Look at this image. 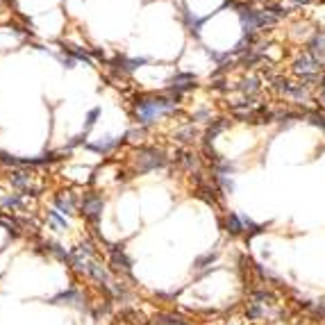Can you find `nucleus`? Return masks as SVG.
Returning a JSON list of instances; mask_svg holds the SVG:
<instances>
[{"instance_id":"1","label":"nucleus","mask_w":325,"mask_h":325,"mask_svg":"<svg viewBox=\"0 0 325 325\" xmlns=\"http://www.w3.org/2000/svg\"><path fill=\"white\" fill-rule=\"evenodd\" d=\"M173 107H175V103H171V100H141L137 107V118L141 123H153L159 114L168 112Z\"/></svg>"},{"instance_id":"2","label":"nucleus","mask_w":325,"mask_h":325,"mask_svg":"<svg viewBox=\"0 0 325 325\" xmlns=\"http://www.w3.org/2000/svg\"><path fill=\"white\" fill-rule=\"evenodd\" d=\"M166 166V159L159 150L153 148H143L139 150V171H153V168H162Z\"/></svg>"},{"instance_id":"3","label":"nucleus","mask_w":325,"mask_h":325,"mask_svg":"<svg viewBox=\"0 0 325 325\" xmlns=\"http://www.w3.org/2000/svg\"><path fill=\"white\" fill-rule=\"evenodd\" d=\"M82 214L91 223H98L100 214H103V198H100L98 193H87L82 200Z\"/></svg>"},{"instance_id":"4","label":"nucleus","mask_w":325,"mask_h":325,"mask_svg":"<svg viewBox=\"0 0 325 325\" xmlns=\"http://www.w3.org/2000/svg\"><path fill=\"white\" fill-rule=\"evenodd\" d=\"M112 264L116 266V268H123V271H130V266H132V261L125 257V252L121 250V248H112Z\"/></svg>"},{"instance_id":"5","label":"nucleus","mask_w":325,"mask_h":325,"mask_svg":"<svg viewBox=\"0 0 325 325\" xmlns=\"http://www.w3.org/2000/svg\"><path fill=\"white\" fill-rule=\"evenodd\" d=\"M193 82H196V78L193 75H189V73H182V75H177V78H173L171 80V87L173 89H189V87H193Z\"/></svg>"},{"instance_id":"6","label":"nucleus","mask_w":325,"mask_h":325,"mask_svg":"<svg viewBox=\"0 0 325 325\" xmlns=\"http://www.w3.org/2000/svg\"><path fill=\"white\" fill-rule=\"evenodd\" d=\"M118 143H121V139H107V141L89 143V148H91V150H96V153H107V150H112V148L118 146Z\"/></svg>"},{"instance_id":"7","label":"nucleus","mask_w":325,"mask_h":325,"mask_svg":"<svg viewBox=\"0 0 325 325\" xmlns=\"http://www.w3.org/2000/svg\"><path fill=\"white\" fill-rule=\"evenodd\" d=\"M55 205H57L59 212L73 214V198H71V196H57V198H55Z\"/></svg>"},{"instance_id":"8","label":"nucleus","mask_w":325,"mask_h":325,"mask_svg":"<svg viewBox=\"0 0 325 325\" xmlns=\"http://www.w3.org/2000/svg\"><path fill=\"white\" fill-rule=\"evenodd\" d=\"M316 64H318V62H314L311 57H302V59H298V62H295V71H300V73H309V71L316 69Z\"/></svg>"},{"instance_id":"9","label":"nucleus","mask_w":325,"mask_h":325,"mask_svg":"<svg viewBox=\"0 0 325 325\" xmlns=\"http://www.w3.org/2000/svg\"><path fill=\"white\" fill-rule=\"evenodd\" d=\"M225 227H227V232H230V234H239V232L243 230V227H241V221H239V218H236L234 214H230V216L225 218Z\"/></svg>"},{"instance_id":"10","label":"nucleus","mask_w":325,"mask_h":325,"mask_svg":"<svg viewBox=\"0 0 325 325\" xmlns=\"http://www.w3.org/2000/svg\"><path fill=\"white\" fill-rule=\"evenodd\" d=\"M252 300L257 305H273V295L268 291H252Z\"/></svg>"},{"instance_id":"11","label":"nucleus","mask_w":325,"mask_h":325,"mask_svg":"<svg viewBox=\"0 0 325 325\" xmlns=\"http://www.w3.org/2000/svg\"><path fill=\"white\" fill-rule=\"evenodd\" d=\"M123 316H125V318H130V323H132V325H146V323H148V320H146V316H143L141 311L128 309V311H125Z\"/></svg>"},{"instance_id":"12","label":"nucleus","mask_w":325,"mask_h":325,"mask_svg":"<svg viewBox=\"0 0 325 325\" xmlns=\"http://www.w3.org/2000/svg\"><path fill=\"white\" fill-rule=\"evenodd\" d=\"M157 320L162 325H187L182 318H180V316H173V314H159Z\"/></svg>"},{"instance_id":"13","label":"nucleus","mask_w":325,"mask_h":325,"mask_svg":"<svg viewBox=\"0 0 325 325\" xmlns=\"http://www.w3.org/2000/svg\"><path fill=\"white\" fill-rule=\"evenodd\" d=\"M214 257H216V252H207V255H202V257H198L196 261H193V268H200L202 264H207V261H212Z\"/></svg>"},{"instance_id":"14","label":"nucleus","mask_w":325,"mask_h":325,"mask_svg":"<svg viewBox=\"0 0 325 325\" xmlns=\"http://www.w3.org/2000/svg\"><path fill=\"white\" fill-rule=\"evenodd\" d=\"M193 134H196V132H193V128H187V130H182V132H177L175 139H180V141H191Z\"/></svg>"},{"instance_id":"15","label":"nucleus","mask_w":325,"mask_h":325,"mask_svg":"<svg viewBox=\"0 0 325 325\" xmlns=\"http://www.w3.org/2000/svg\"><path fill=\"white\" fill-rule=\"evenodd\" d=\"M69 50H71V53H73L78 59H82V62H87V64H91V59L87 57V53H84V50H78V48H75V46H69Z\"/></svg>"},{"instance_id":"16","label":"nucleus","mask_w":325,"mask_h":325,"mask_svg":"<svg viewBox=\"0 0 325 325\" xmlns=\"http://www.w3.org/2000/svg\"><path fill=\"white\" fill-rule=\"evenodd\" d=\"M98 114H100V107H94L91 112H89V116H87V130L96 123V118H98Z\"/></svg>"},{"instance_id":"17","label":"nucleus","mask_w":325,"mask_h":325,"mask_svg":"<svg viewBox=\"0 0 325 325\" xmlns=\"http://www.w3.org/2000/svg\"><path fill=\"white\" fill-rule=\"evenodd\" d=\"M248 316H250V318H259V316H261V309L257 307V302H252V307L248 309Z\"/></svg>"},{"instance_id":"18","label":"nucleus","mask_w":325,"mask_h":325,"mask_svg":"<svg viewBox=\"0 0 325 325\" xmlns=\"http://www.w3.org/2000/svg\"><path fill=\"white\" fill-rule=\"evenodd\" d=\"M50 218H53V221L57 223L59 227H66V218H62V216H59L57 212H50Z\"/></svg>"},{"instance_id":"19","label":"nucleus","mask_w":325,"mask_h":325,"mask_svg":"<svg viewBox=\"0 0 325 325\" xmlns=\"http://www.w3.org/2000/svg\"><path fill=\"white\" fill-rule=\"evenodd\" d=\"M21 205V198L19 196H12V198H7L5 200V207H19Z\"/></svg>"}]
</instances>
